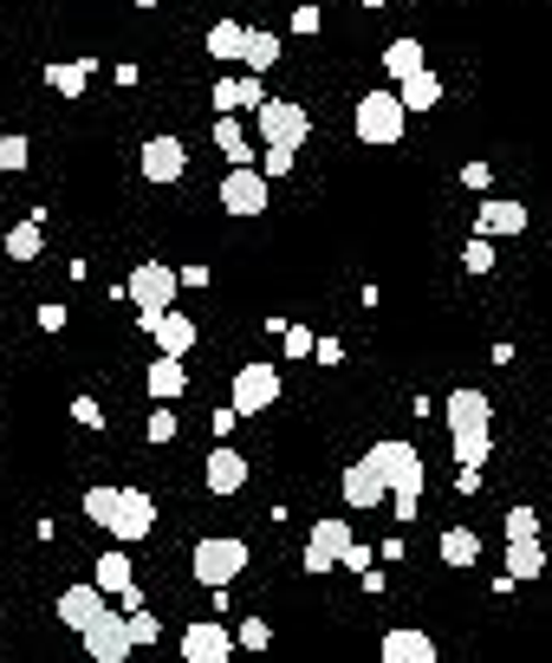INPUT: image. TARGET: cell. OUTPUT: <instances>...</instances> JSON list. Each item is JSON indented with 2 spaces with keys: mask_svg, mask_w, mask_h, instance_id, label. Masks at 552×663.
I'll return each instance as SVG.
<instances>
[{
  "mask_svg": "<svg viewBox=\"0 0 552 663\" xmlns=\"http://www.w3.org/2000/svg\"><path fill=\"white\" fill-rule=\"evenodd\" d=\"M351 546V520H312V533H306V573H332L339 560H345Z\"/></svg>",
  "mask_w": 552,
  "mask_h": 663,
  "instance_id": "11",
  "label": "cell"
},
{
  "mask_svg": "<svg viewBox=\"0 0 552 663\" xmlns=\"http://www.w3.org/2000/svg\"><path fill=\"white\" fill-rule=\"evenodd\" d=\"M520 533H540V515L533 508H507V540H520Z\"/></svg>",
  "mask_w": 552,
  "mask_h": 663,
  "instance_id": "39",
  "label": "cell"
},
{
  "mask_svg": "<svg viewBox=\"0 0 552 663\" xmlns=\"http://www.w3.org/2000/svg\"><path fill=\"white\" fill-rule=\"evenodd\" d=\"M46 85H53L59 98H78V91L91 85V59H71V66H46Z\"/></svg>",
  "mask_w": 552,
  "mask_h": 663,
  "instance_id": "29",
  "label": "cell"
},
{
  "mask_svg": "<svg viewBox=\"0 0 552 663\" xmlns=\"http://www.w3.org/2000/svg\"><path fill=\"white\" fill-rule=\"evenodd\" d=\"M475 228H482V234H527V209L507 202V196H487L482 216H475Z\"/></svg>",
  "mask_w": 552,
  "mask_h": 663,
  "instance_id": "21",
  "label": "cell"
},
{
  "mask_svg": "<svg viewBox=\"0 0 552 663\" xmlns=\"http://www.w3.org/2000/svg\"><path fill=\"white\" fill-rule=\"evenodd\" d=\"M26 163H33V144H26V137H0V169H7V176L26 169Z\"/></svg>",
  "mask_w": 552,
  "mask_h": 663,
  "instance_id": "37",
  "label": "cell"
},
{
  "mask_svg": "<svg viewBox=\"0 0 552 663\" xmlns=\"http://www.w3.org/2000/svg\"><path fill=\"white\" fill-rule=\"evenodd\" d=\"M371 462H377V475H384V488L390 495H422V455H416V442H404V437H384V442H371L364 449Z\"/></svg>",
  "mask_w": 552,
  "mask_h": 663,
  "instance_id": "7",
  "label": "cell"
},
{
  "mask_svg": "<svg viewBox=\"0 0 552 663\" xmlns=\"http://www.w3.org/2000/svg\"><path fill=\"white\" fill-rule=\"evenodd\" d=\"M442 423H449V442H455V462L487 468V455H494V404H487V390H449Z\"/></svg>",
  "mask_w": 552,
  "mask_h": 663,
  "instance_id": "2",
  "label": "cell"
},
{
  "mask_svg": "<svg viewBox=\"0 0 552 663\" xmlns=\"http://www.w3.org/2000/svg\"><path fill=\"white\" fill-rule=\"evenodd\" d=\"M143 384H150V397H156V404H176V397L189 390V371H183V358H169V352H163L156 365L143 371Z\"/></svg>",
  "mask_w": 552,
  "mask_h": 663,
  "instance_id": "20",
  "label": "cell"
},
{
  "mask_svg": "<svg viewBox=\"0 0 552 663\" xmlns=\"http://www.w3.org/2000/svg\"><path fill=\"white\" fill-rule=\"evenodd\" d=\"M247 560H254V546L241 533H208V540H196V553H189V573L214 592V586H234L247 573Z\"/></svg>",
  "mask_w": 552,
  "mask_h": 663,
  "instance_id": "5",
  "label": "cell"
},
{
  "mask_svg": "<svg viewBox=\"0 0 552 663\" xmlns=\"http://www.w3.org/2000/svg\"><path fill=\"white\" fill-rule=\"evenodd\" d=\"M261 98H267L261 73H234V78H221V85H214V104H221V111H254Z\"/></svg>",
  "mask_w": 552,
  "mask_h": 663,
  "instance_id": "19",
  "label": "cell"
},
{
  "mask_svg": "<svg viewBox=\"0 0 552 663\" xmlns=\"http://www.w3.org/2000/svg\"><path fill=\"white\" fill-rule=\"evenodd\" d=\"M274 332H279V345H286V358H312V345H319L306 325H279L274 319Z\"/></svg>",
  "mask_w": 552,
  "mask_h": 663,
  "instance_id": "35",
  "label": "cell"
},
{
  "mask_svg": "<svg viewBox=\"0 0 552 663\" xmlns=\"http://www.w3.org/2000/svg\"><path fill=\"white\" fill-rule=\"evenodd\" d=\"M150 339H156V352H169V358H189L202 332H196V319H189V312H169V306H163V312H156V325H150Z\"/></svg>",
  "mask_w": 552,
  "mask_h": 663,
  "instance_id": "16",
  "label": "cell"
},
{
  "mask_svg": "<svg viewBox=\"0 0 552 663\" xmlns=\"http://www.w3.org/2000/svg\"><path fill=\"white\" fill-rule=\"evenodd\" d=\"M208 475V495H241V488H247V455H234V449H228V442H214V449H208V462H202Z\"/></svg>",
  "mask_w": 552,
  "mask_h": 663,
  "instance_id": "15",
  "label": "cell"
},
{
  "mask_svg": "<svg viewBox=\"0 0 552 663\" xmlns=\"http://www.w3.org/2000/svg\"><path fill=\"white\" fill-rule=\"evenodd\" d=\"M40 332H66V306H40Z\"/></svg>",
  "mask_w": 552,
  "mask_h": 663,
  "instance_id": "44",
  "label": "cell"
},
{
  "mask_svg": "<svg viewBox=\"0 0 552 663\" xmlns=\"http://www.w3.org/2000/svg\"><path fill=\"white\" fill-rule=\"evenodd\" d=\"M241 66H247V73H267V66H279V33H267V26H247Z\"/></svg>",
  "mask_w": 552,
  "mask_h": 663,
  "instance_id": "26",
  "label": "cell"
},
{
  "mask_svg": "<svg viewBox=\"0 0 552 663\" xmlns=\"http://www.w3.org/2000/svg\"><path fill=\"white\" fill-rule=\"evenodd\" d=\"M143 437L156 442V449H163V442H176V410H169V404H156V410H150V423H143Z\"/></svg>",
  "mask_w": 552,
  "mask_h": 663,
  "instance_id": "36",
  "label": "cell"
},
{
  "mask_svg": "<svg viewBox=\"0 0 552 663\" xmlns=\"http://www.w3.org/2000/svg\"><path fill=\"white\" fill-rule=\"evenodd\" d=\"M176 280H183V267H169V261H137V267L124 274L118 299H131V306H137L143 332L156 325V312H163V306H176Z\"/></svg>",
  "mask_w": 552,
  "mask_h": 663,
  "instance_id": "4",
  "label": "cell"
},
{
  "mask_svg": "<svg viewBox=\"0 0 552 663\" xmlns=\"http://www.w3.org/2000/svg\"><path fill=\"white\" fill-rule=\"evenodd\" d=\"M131 7H143V13H150V7H163V0H131Z\"/></svg>",
  "mask_w": 552,
  "mask_h": 663,
  "instance_id": "49",
  "label": "cell"
},
{
  "mask_svg": "<svg viewBox=\"0 0 552 663\" xmlns=\"http://www.w3.org/2000/svg\"><path fill=\"white\" fill-rule=\"evenodd\" d=\"M462 183H468V189H482V196H487V183H494V169H487V163H468V169H462Z\"/></svg>",
  "mask_w": 552,
  "mask_h": 663,
  "instance_id": "43",
  "label": "cell"
},
{
  "mask_svg": "<svg viewBox=\"0 0 552 663\" xmlns=\"http://www.w3.org/2000/svg\"><path fill=\"white\" fill-rule=\"evenodd\" d=\"M137 169H143V183H183L189 176V150H183V137H150Z\"/></svg>",
  "mask_w": 552,
  "mask_h": 663,
  "instance_id": "12",
  "label": "cell"
},
{
  "mask_svg": "<svg viewBox=\"0 0 552 663\" xmlns=\"http://www.w3.org/2000/svg\"><path fill=\"white\" fill-rule=\"evenodd\" d=\"M124 625H131V644H156V638H163V618H156V611H150V605H137V611H124Z\"/></svg>",
  "mask_w": 552,
  "mask_h": 663,
  "instance_id": "32",
  "label": "cell"
},
{
  "mask_svg": "<svg viewBox=\"0 0 552 663\" xmlns=\"http://www.w3.org/2000/svg\"><path fill=\"white\" fill-rule=\"evenodd\" d=\"M397 98H404L410 111H435V104H442V78H435L429 66H422V73L397 78Z\"/></svg>",
  "mask_w": 552,
  "mask_h": 663,
  "instance_id": "24",
  "label": "cell"
},
{
  "mask_svg": "<svg viewBox=\"0 0 552 663\" xmlns=\"http://www.w3.org/2000/svg\"><path fill=\"white\" fill-rule=\"evenodd\" d=\"M228 651H234V631L221 618H202L183 631V663H228Z\"/></svg>",
  "mask_w": 552,
  "mask_h": 663,
  "instance_id": "13",
  "label": "cell"
},
{
  "mask_svg": "<svg viewBox=\"0 0 552 663\" xmlns=\"http://www.w3.org/2000/svg\"><path fill=\"white\" fill-rule=\"evenodd\" d=\"M339 566H351V573H371V546H357V540H351V546H345V560H339Z\"/></svg>",
  "mask_w": 552,
  "mask_h": 663,
  "instance_id": "42",
  "label": "cell"
},
{
  "mask_svg": "<svg viewBox=\"0 0 552 663\" xmlns=\"http://www.w3.org/2000/svg\"><path fill=\"white\" fill-rule=\"evenodd\" d=\"M384 663H435V638L416 625H397V631H384Z\"/></svg>",
  "mask_w": 552,
  "mask_h": 663,
  "instance_id": "18",
  "label": "cell"
},
{
  "mask_svg": "<svg viewBox=\"0 0 552 663\" xmlns=\"http://www.w3.org/2000/svg\"><path fill=\"white\" fill-rule=\"evenodd\" d=\"M507 573H514V579H540V573H547V546H540V533L507 540Z\"/></svg>",
  "mask_w": 552,
  "mask_h": 663,
  "instance_id": "22",
  "label": "cell"
},
{
  "mask_svg": "<svg viewBox=\"0 0 552 663\" xmlns=\"http://www.w3.org/2000/svg\"><path fill=\"white\" fill-rule=\"evenodd\" d=\"M357 7H390V0H357Z\"/></svg>",
  "mask_w": 552,
  "mask_h": 663,
  "instance_id": "50",
  "label": "cell"
},
{
  "mask_svg": "<svg viewBox=\"0 0 552 663\" xmlns=\"http://www.w3.org/2000/svg\"><path fill=\"white\" fill-rule=\"evenodd\" d=\"M71 423H78V430H104V410H98V397H71Z\"/></svg>",
  "mask_w": 552,
  "mask_h": 663,
  "instance_id": "38",
  "label": "cell"
},
{
  "mask_svg": "<svg viewBox=\"0 0 552 663\" xmlns=\"http://www.w3.org/2000/svg\"><path fill=\"white\" fill-rule=\"evenodd\" d=\"M462 267H468V274H494V234L475 228V241L462 247Z\"/></svg>",
  "mask_w": 552,
  "mask_h": 663,
  "instance_id": "34",
  "label": "cell"
},
{
  "mask_svg": "<svg viewBox=\"0 0 552 663\" xmlns=\"http://www.w3.org/2000/svg\"><path fill=\"white\" fill-rule=\"evenodd\" d=\"M435 553H442V566H475V560H482V540H475L468 527H449Z\"/></svg>",
  "mask_w": 552,
  "mask_h": 663,
  "instance_id": "27",
  "label": "cell"
},
{
  "mask_svg": "<svg viewBox=\"0 0 552 663\" xmlns=\"http://www.w3.org/2000/svg\"><path fill=\"white\" fill-rule=\"evenodd\" d=\"M208 423H214V437L228 442V430H234V423H241V410H234V404H228V410H214V417H208Z\"/></svg>",
  "mask_w": 552,
  "mask_h": 663,
  "instance_id": "46",
  "label": "cell"
},
{
  "mask_svg": "<svg viewBox=\"0 0 552 663\" xmlns=\"http://www.w3.org/2000/svg\"><path fill=\"white\" fill-rule=\"evenodd\" d=\"M221 209L228 216H267V169H247V163H228L221 176Z\"/></svg>",
  "mask_w": 552,
  "mask_h": 663,
  "instance_id": "9",
  "label": "cell"
},
{
  "mask_svg": "<svg viewBox=\"0 0 552 663\" xmlns=\"http://www.w3.org/2000/svg\"><path fill=\"white\" fill-rule=\"evenodd\" d=\"M78 638H85V658H91V663H124L131 651H137V644H131L124 611H104V618H98V625H85Z\"/></svg>",
  "mask_w": 552,
  "mask_h": 663,
  "instance_id": "10",
  "label": "cell"
},
{
  "mask_svg": "<svg viewBox=\"0 0 552 663\" xmlns=\"http://www.w3.org/2000/svg\"><path fill=\"white\" fill-rule=\"evenodd\" d=\"M91 573H98V586H104V592H124V586H131V579H137V566H131V553H104V560H98Z\"/></svg>",
  "mask_w": 552,
  "mask_h": 663,
  "instance_id": "30",
  "label": "cell"
},
{
  "mask_svg": "<svg viewBox=\"0 0 552 663\" xmlns=\"http://www.w3.org/2000/svg\"><path fill=\"white\" fill-rule=\"evenodd\" d=\"M111 598H118V611H137V605H143V586L131 579V586H124V592H111Z\"/></svg>",
  "mask_w": 552,
  "mask_h": 663,
  "instance_id": "47",
  "label": "cell"
},
{
  "mask_svg": "<svg viewBox=\"0 0 552 663\" xmlns=\"http://www.w3.org/2000/svg\"><path fill=\"white\" fill-rule=\"evenodd\" d=\"M339 495H345V508H377L390 488H384V475H377V462L371 455H357L345 468V482H339Z\"/></svg>",
  "mask_w": 552,
  "mask_h": 663,
  "instance_id": "17",
  "label": "cell"
},
{
  "mask_svg": "<svg viewBox=\"0 0 552 663\" xmlns=\"http://www.w3.org/2000/svg\"><path fill=\"white\" fill-rule=\"evenodd\" d=\"M234 644H241V651H267V644H274V625H267V618H241V625H234Z\"/></svg>",
  "mask_w": 552,
  "mask_h": 663,
  "instance_id": "33",
  "label": "cell"
},
{
  "mask_svg": "<svg viewBox=\"0 0 552 663\" xmlns=\"http://www.w3.org/2000/svg\"><path fill=\"white\" fill-rule=\"evenodd\" d=\"M292 156H299V150H267V183L292 176Z\"/></svg>",
  "mask_w": 552,
  "mask_h": 663,
  "instance_id": "40",
  "label": "cell"
},
{
  "mask_svg": "<svg viewBox=\"0 0 552 663\" xmlns=\"http://www.w3.org/2000/svg\"><path fill=\"white\" fill-rule=\"evenodd\" d=\"M416 501H422V495H390V515H397V520H416Z\"/></svg>",
  "mask_w": 552,
  "mask_h": 663,
  "instance_id": "48",
  "label": "cell"
},
{
  "mask_svg": "<svg viewBox=\"0 0 552 663\" xmlns=\"http://www.w3.org/2000/svg\"><path fill=\"white\" fill-rule=\"evenodd\" d=\"M241 46H247V26H241V20H214V26H208V59L234 66V59H241Z\"/></svg>",
  "mask_w": 552,
  "mask_h": 663,
  "instance_id": "25",
  "label": "cell"
},
{
  "mask_svg": "<svg viewBox=\"0 0 552 663\" xmlns=\"http://www.w3.org/2000/svg\"><path fill=\"white\" fill-rule=\"evenodd\" d=\"M40 254H46V228H40V216L13 221V228H7V261H40Z\"/></svg>",
  "mask_w": 552,
  "mask_h": 663,
  "instance_id": "23",
  "label": "cell"
},
{
  "mask_svg": "<svg viewBox=\"0 0 552 663\" xmlns=\"http://www.w3.org/2000/svg\"><path fill=\"white\" fill-rule=\"evenodd\" d=\"M85 520L104 527L111 540L137 546V540L156 533V501H150L143 488H111V482H98V488H85Z\"/></svg>",
  "mask_w": 552,
  "mask_h": 663,
  "instance_id": "1",
  "label": "cell"
},
{
  "mask_svg": "<svg viewBox=\"0 0 552 663\" xmlns=\"http://www.w3.org/2000/svg\"><path fill=\"white\" fill-rule=\"evenodd\" d=\"M254 131L267 137V150H306V137H312V111L292 104V98H261V104H254Z\"/></svg>",
  "mask_w": 552,
  "mask_h": 663,
  "instance_id": "6",
  "label": "cell"
},
{
  "mask_svg": "<svg viewBox=\"0 0 552 663\" xmlns=\"http://www.w3.org/2000/svg\"><path fill=\"white\" fill-rule=\"evenodd\" d=\"M292 33H299V40L319 33V7H292Z\"/></svg>",
  "mask_w": 552,
  "mask_h": 663,
  "instance_id": "41",
  "label": "cell"
},
{
  "mask_svg": "<svg viewBox=\"0 0 552 663\" xmlns=\"http://www.w3.org/2000/svg\"><path fill=\"white\" fill-rule=\"evenodd\" d=\"M104 611H111V592L98 586V579H91V586H66V592H59V625H71V631L98 625Z\"/></svg>",
  "mask_w": 552,
  "mask_h": 663,
  "instance_id": "14",
  "label": "cell"
},
{
  "mask_svg": "<svg viewBox=\"0 0 552 663\" xmlns=\"http://www.w3.org/2000/svg\"><path fill=\"white\" fill-rule=\"evenodd\" d=\"M312 358H319V365H339V358H345V345H339V339H319V345H312Z\"/></svg>",
  "mask_w": 552,
  "mask_h": 663,
  "instance_id": "45",
  "label": "cell"
},
{
  "mask_svg": "<svg viewBox=\"0 0 552 663\" xmlns=\"http://www.w3.org/2000/svg\"><path fill=\"white\" fill-rule=\"evenodd\" d=\"M214 150H221V156H228V163H247V137H241V124H234V118H228V111H221V118H214Z\"/></svg>",
  "mask_w": 552,
  "mask_h": 663,
  "instance_id": "31",
  "label": "cell"
},
{
  "mask_svg": "<svg viewBox=\"0 0 552 663\" xmlns=\"http://www.w3.org/2000/svg\"><path fill=\"white\" fill-rule=\"evenodd\" d=\"M357 144H371V150H397L404 144V124H410V104L397 98V85H377V91H364L357 98Z\"/></svg>",
  "mask_w": 552,
  "mask_h": 663,
  "instance_id": "3",
  "label": "cell"
},
{
  "mask_svg": "<svg viewBox=\"0 0 552 663\" xmlns=\"http://www.w3.org/2000/svg\"><path fill=\"white\" fill-rule=\"evenodd\" d=\"M429 59H422V40H390L384 46V73L390 78H410V73H422Z\"/></svg>",
  "mask_w": 552,
  "mask_h": 663,
  "instance_id": "28",
  "label": "cell"
},
{
  "mask_svg": "<svg viewBox=\"0 0 552 663\" xmlns=\"http://www.w3.org/2000/svg\"><path fill=\"white\" fill-rule=\"evenodd\" d=\"M228 404H234L241 417L274 410V404H279V365H241V371H234V384H228Z\"/></svg>",
  "mask_w": 552,
  "mask_h": 663,
  "instance_id": "8",
  "label": "cell"
}]
</instances>
